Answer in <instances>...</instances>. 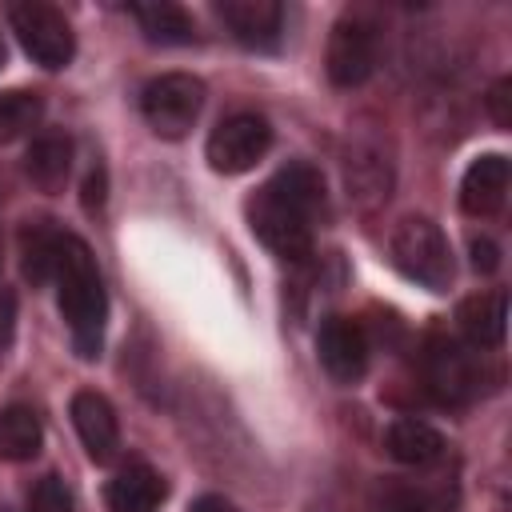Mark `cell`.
Here are the masks:
<instances>
[{"label":"cell","mask_w":512,"mask_h":512,"mask_svg":"<svg viewBox=\"0 0 512 512\" xmlns=\"http://www.w3.org/2000/svg\"><path fill=\"white\" fill-rule=\"evenodd\" d=\"M56 296H60V316L72 332V344L84 360L100 356V340H104V316H108V296L96 272V260L88 252V244L80 236H64L60 248V264H56Z\"/></svg>","instance_id":"obj_1"},{"label":"cell","mask_w":512,"mask_h":512,"mask_svg":"<svg viewBox=\"0 0 512 512\" xmlns=\"http://www.w3.org/2000/svg\"><path fill=\"white\" fill-rule=\"evenodd\" d=\"M388 252H392V264L416 280L420 288H432V292H444L452 284V248L444 240V232L428 220V216H404L396 228H392V240H388Z\"/></svg>","instance_id":"obj_2"},{"label":"cell","mask_w":512,"mask_h":512,"mask_svg":"<svg viewBox=\"0 0 512 512\" xmlns=\"http://www.w3.org/2000/svg\"><path fill=\"white\" fill-rule=\"evenodd\" d=\"M344 188H348V200L364 212L380 208L388 196H392V180H396V168H392V152L388 144L376 136V132H364L356 128L344 144Z\"/></svg>","instance_id":"obj_3"},{"label":"cell","mask_w":512,"mask_h":512,"mask_svg":"<svg viewBox=\"0 0 512 512\" xmlns=\"http://www.w3.org/2000/svg\"><path fill=\"white\" fill-rule=\"evenodd\" d=\"M204 80H196L192 72H164L156 80L144 84L140 92V112L144 120L160 132V136H184L200 112H204Z\"/></svg>","instance_id":"obj_4"},{"label":"cell","mask_w":512,"mask_h":512,"mask_svg":"<svg viewBox=\"0 0 512 512\" xmlns=\"http://www.w3.org/2000/svg\"><path fill=\"white\" fill-rule=\"evenodd\" d=\"M8 20H12V32H16L20 48L40 68H64L76 56V36H72V28H68L60 8L28 0V4H16L8 12Z\"/></svg>","instance_id":"obj_5"},{"label":"cell","mask_w":512,"mask_h":512,"mask_svg":"<svg viewBox=\"0 0 512 512\" xmlns=\"http://www.w3.org/2000/svg\"><path fill=\"white\" fill-rule=\"evenodd\" d=\"M268 148H272V128H268V120L256 116V112H236V116H224V120L212 128V136H208V144H204V156H208V164H212L216 172L240 176V172L256 168Z\"/></svg>","instance_id":"obj_6"},{"label":"cell","mask_w":512,"mask_h":512,"mask_svg":"<svg viewBox=\"0 0 512 512\" xmlns=\"http://www.w3.org/2000/svg\"><path fill=\"white\" fill-rule=\"evenodd\" d=\"M424 388L440 400V404H464L480 392V364L476 356L448 340V336H432L424 344Z\"/></svg>","instance_id":"obj_7"},{"label":"cell","mask_w":512,"mask_h":512,"mask_svg":"<svg viewBox=\"0 0 512 512\" xmlns=\"http://www.w3.org/2000/svg\"><path fill=\"white\" fill-rule=\"evenodd\" d=\"M324 68H328V80L336 88L364 84L376 68V28L364 16H340L332 24V36H328Z\"/></svg>","instance_id":"obj_8"},{"label":"cell","mask_w":512,"mask_h":512,"mask_svg":"<svg viewBox=\"0 0 512 512\" xmlns=\"http://www.w3.org/2000/svg\"><path fill=\"white\" fill-rule=\"evenodd\" d=\"M248 224H252V232H256V240L268 248V252H276V256H284V260H304L308 252H312V220L308 216H300L296 208H288V204H280L272 192H256V200L248 204Z\"/></svg>","instance_id":"obj_9"},{"label":"cell","mask_w":512,"mask_h":512,"mask_svg":"<svg viewBox=\"0 0 512 512\" xmlns=\"http://www.w3.org/2000/svg\"><path fill=\"white\" fill-rule=\"evenodd\" d=\"M316 356L336 384H352L368 372V336L348 316H328L316 332Z\"/></svg>","instance_id":"obj_10"},{"label":"cell","mask_w":512,"mask_h":512,"mask_svg":"<svg viewBox=\"0 0 512 512\" xmlns=\"http://www.w3.org/2000/svg\"><path fill=\"white\" fill-rule=\"evenodd\" d=\"M72 424H76V436L84 444V452L96 460V464H112L116 452H120V420H116V408L100 396V392H76L72 396Z\"/></svg>","instance_id":"obj_11"},{"label":"cell","mask_w":512,"mask_h":512,"mask_svg":"<svg viewBox=\"0 0 512 512\" xmlns=\"http://www.w3.org/2000/svg\"><path fill=\"white\" fill-rule=\"evenodd\" d=\"M216 16L244 48H276L284 28V8L276 0H220Z\"/></svg>","instance_id":"obj_12"},{"label":"cell","mask_w":512,"mask_h":512,"mask_svg":"<svg viewBox=\"0 0 512 512\" xmlns=\"http://www.w3.org/2000/svg\"><path fill=\"white\" fill-rule=\"evenodd\" d=\"M508 160L500 152H488V156H476L460 180V208L468 216H492L500 212L504 196H508Z\"/></svg>","instance_id":"obj_13"},{"label":"cell","mask_w":512,"mask_h":512,"mask_svg":"<svg viewBox=\"0 0 512 512\" xmlns=\"http://www.w3.org/2000/svg\"><path fill=\"white\" fill-rule=\"evenodd\" d=\"M444 436L424 424V420H412V416H400L388 424L384 432V452L396 460V464H408V468H428L444 456Z\"/></svg>","instance_id":"obj_14"},{"label":"cell","mask_w":512,"mask_h":512,"mask_svg":"<svg viewBox=\"0 0 512 512\" xmlns=\"http://www.w3.org/2000/svg\"><path fill=\"white\" fill-rule=\"evenodd\" d=\"M456 324L464 332V340L472 348H496L504 344V328H508V296L504 292H480L468 296L456 312Z\"/></svg>","instance_id":"obj_15"},{"label":"cell","mask_w":512,"mask_h":512,"mask_svg":"<svg viewBox=\"0 0 512 512\" xmlns=\"http://www.w3.org/2000/svg\"><path fill=\"white\" fill-rule=\"evenodd\" d=\"M24 172L40 192H60L72 172V140L64 132H44L24 152Z\"/></svg>","instance_id":"obj_16"},{"label":"cell","mask_w":512,"mask_h":512,"mask_svg":"<svg viewBox=\"0 0 512 512\" xmlns=\"http://www.w3.org/2000/svg\"><path fill=\"white\" fill-rule=\"evenodd\" d=\"M164 500V480L148 464H128L108 480V508L112 512H156Z\"/></svg>","instance_id":"obj_17"},{"label":"cell","mask_w":512,"mask_h":512,"mask_svg":"<svg viewBox=\"0 0 512 512\" xmlns=\"http://www.w3.org/2000/svg\"><path fill=\"white\" fill-rule=\"evenodd\" d=\"M64 236L60 228H52L48 220H32L24 232H20V268L32 284H48L56 280V264H60V248H64Z\"/></svg>","instance_id":"obj_18"},{"label":"cell","mask_w":512,"mask_h":512,"mask_svg":"<svg viewBox=\"0 0 512 512\" xmlns=\"http://www.w3.org/2000/svg\"><path fill=\"white\" fill-rule=\"evenodd\" d=\"M264 192H272L280 204L296 208V212L308 216V220L324 208V176H320L312 164H288V168H280V172L264 184Z\"/></svg>","instance_id":"obj_19"},{"label":"cell","mask_w":512,"mask_h":512,"mask_svg":"<svg viewBox=\"0 0 512 512\" xmlns=\"http://www.w3.org/2000/svg\"><path fill=\"white\" fill-rule=\"evenodd\" d=\"M44 444V428H40V416L24 404H12V408H0V460H32Z\"/></svg>","instance_id":"obj_20"},{"label":"cell","mask_w":512,"mask_h":512,"mask_svg":"<svg viewBox=\"0 0 512 512\" xmlns=\"http://www.w3.org/2000/svg\"><path fill=\"white\" fill-rule=\"evenodd\" d=\"M128 12L152 44H192L196 40L192 16L176 4H132Z\"/></svg>","instance_id":"obj_21"},{"label":"cell","mask_w":512,"mask_h":512,"mask_svg":"<svg viewBox=\"0 0 512 512\" xmlns=\"http://www.w3.org/2000/svg\"><path fill=\"white\" fill-rule=\"evenodd\" d=\"M44 116V100L40 92H28V88H12V92H0V144H12L20 136H28Z\"/></svg>","instance_id":"obj_22"},{"label":"cell","mask_w":512,"mask_h":512,"mask_svg":"<svg viewBox=\"0 0 512 512\" xmlns=\"http://www.w3.org/2000/svg\"><path fill=\"white\" fill-rule=\"evenodd\" d=\"M372 512H448V496L424 484H380Z\"/></svg>","instance_id":"obj_23"},{"label":"cell","mask_w":512,"mask_h":512,"mask_svg":"<svg viewBox=\"0 0 512 512\" xmlns=\"http://www.w3.org/2000/svg\"><path fill=\"white\" fill-rule=\"evenodd\" d=\"M28 512H72V496H68L64 480L60 476H44L28 496Z\"/></svg>","instance_id":"obj_24"},{"label":"cell","mask_w":512,"mask_h":512,"mask_svg":"<svg viewBox=\"0 0 512 512\" xmlns=\"http://www.w3.org/2000/svg\"><path fill=\"white\" fill-rule=\"evenodd\" d=\"M488 112L496 120V128H508L512 124V80H496L492 92H488Z\"/></svg>","instance_id":"obj_25"},{"label":"cell","mask_w":512,"mask_h":512,"mask_svg":"<svg viewBox=\"0 0 512 512\" xmlns=\"http://www.w3.org/2000/svg\"><path fill=\"white\" fill-rule=\"evenodd\" d=\"M16 336V292L0 284V348H8Z\"/></svg>","instance_id":"obj_26"},{"label":"cell","mask_w":512,"mask_h":512,"mask_svg":"<svg viewBox=\"0 0 512 512\" xmlns=\"http://www.w3.org/2000/svg\"><path fill=\"white\" fill-rule=\"evenodd\" d=\"M472 268H476V272H484V276L500 268V248H496L488 236L472 240Z\"/></svg>","instance_id":"obj_27"},{"label":"cell","mask_w":512,"mask_h":512,"mask_svg":"<svg viewBox=\"0 0 512 512\" xmlns=\"http://www.w3.org/2000/svg\"><path fill=\"white\" fill-rule=\"evenodd\" d=\"M100 204H104V168L96 164V168L88 172V180H84V208L96 212Z\"/></svg>","instance_id":"obj_28"},{"label":"cell","mask_w":512,"mask_h":512,"mask_svg":"<svg viewBox=\"0 0 512 512\" xmlns=\"http://www.w3.org/2000/svg\"><path fill=\"white\" fill-rule=\"evenodd\" d=\"M188 512H236L224 496H200V500H192V508Z\"/></svg>","instance_id":"obj_29"},{"label":"cell","mask_w":512,"mask_h":512,"mask_svg":"<svg viewBox=\"0 0 512 512\" xmlns=\"http://www.w3.org/2000/svg\"><path fill=\"white\" fill-rule=\"evenodd\" d=\"M4 56H8V52H4V40H0V68H4Z\"/></svg>","instance_id":"obj_30"}]
</instances>
